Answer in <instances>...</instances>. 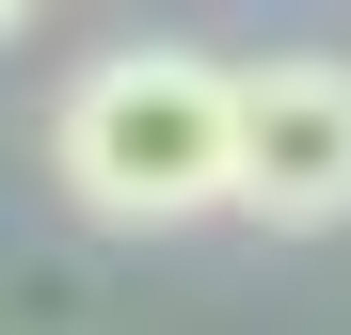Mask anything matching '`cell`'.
<instances>
[{
    "instance_id": "3957f363",
    "label": "cell",
    "mask_w": 351,
    "mask_h": 335,
    "mask_svg": "<svg viewBox=\"0 0 351 335\" xmlns=\"http://www.w3.org/2000/svg\"><path fill=\"white\" fill-rule=\"evenodd\" d=\"M16 16H32V0H0V32H16Z\"/></svg>"
},
{
    "instance_id": "6da1fadb",
    "label": "cell",
    "mask_w": 351,
    "mask_h": 335,
    "mask_svg": "<svg viewBox=\"0 0 351 335\" xmlns=\"http://www.w3.org/2000/svg\"><path fill=\"white\" fill-rule=\"evenodd\" d=\"M48 176L96 223H144V240L240 208V64H208V48H96L48 96Z\"/></svg>"
},
{
    "instance_id": "7a4b0ae2",
    "label": "cell",
    "mask_w": 351,
    "mask_h": 335,
    "mask_svg": "<svg viewBox=\"0 0 351 335\" xmlns=\"http://www.w3.org/2000/svg\"><path fill=\"white\" fill-rule=\"evenodd\" d=\"M240 208L287 240L351 223V64H240Z\"/></svg>"
}]
</instances>
